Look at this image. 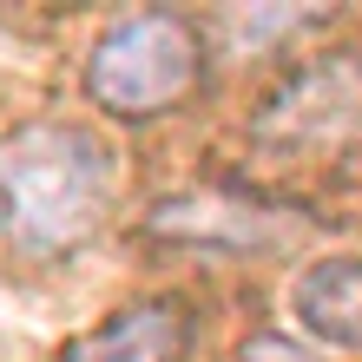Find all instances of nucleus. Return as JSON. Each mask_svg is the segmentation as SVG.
<instances>
[{
	"label": "nucleus",
	"mask_w": 362,
	"mask_h": 362,
	"mask_svg": "<svg viewBox=\"0 0 362 362\" xmlns=\"http://www.w3.org/2000/svg\"><path fill=\"white\" fill-rule=\"evenodd\" d=\"M112 152L79 125H13L0 139V224L27 257L86 244L112 211Z\"/></svg>",
	"instance_id": "obj_1"
},
{
	"label": "nucleus",
	"mask_w": 362,
	"mask_h": 362,
	"mask_svg": "<svg viewBox=\"0 0 362 362\" xmlns=\"http://www.w3.org/2000/svg\"><path fill=\"white\" fill-rule=\"evenodd\" d=\"M204 73V40L178 13H132L112 33H99L86 53V93L112 119H152L198 86Z\"/></svg>",
	"instance_id": "obj_2"
},
{
	"label": "nucleus",
	"mask_w": 362,
	"mask_h": 362,
	"mask_svg": "<svg viewBox=\"0 0 362 362\" xmlns=\"http://www.w3.org/2000/svg\"><path fill=\"white\" fill-rule=\"evenodd\" d=\"M349 132H362V59L356 53L310 59V66L250 119V139H257L264 152H284V158L343 145Z\"/></svg>",
	"instance_id": "obj_3"
},
{
	"label": "nucleus",
	"mask_w": 362,
	"mask_h": 362,
	"mask_svg": "<svg viewBox=\"0 0 362 362\" xmlns=\"http://www.w3.org/2000/svg\"><path fill=\"white\" fill-rule=\"evenodd\" d=\"M185 356V310L178 303H132L112 323L86 329L59 362H178Z\"/></svg>",
	"instance_id": "obj_4"
},
{
	"label": "nucleus",
	"mask_w": 362,
	"mask_h": 362,
	"mask_svg": "<svg viewBox=\"0 0 362 362\" xmlns=\"http://www.w3.org/2000/svg\"><path fill=\"white\" fill-rule=\"evenodd\" d=\"M296 316H303L310 336H323L336 349H356L362 356V257H323L296 276L290 290Z\"/></svg>",
	"instance_id": "obj_5"
},
{
	"label": "nucleus",
	"mask_w": 362,
	"mask_h": 362,
	"mask_svg": "<svg viewBox=\"0 0 362 362\" xmlns=\"http://www.w3.org/2000/svg\"><path fill=\"white\" fill-rule=\"evenodd\" d=\"M152 230L158 238H178V244H257V211L250 204H224V198H165L152 211Z\"/></svg>",
	"instance_id": "obj_6"
},
{
	"label": "nucleus",
	"mask_w": 362,
	"mask_h": 362,
	"mask_svg": "<svg viewBox=\"0 0 362 362\" xmlns=\"http://www.w3.org/2000/svg\"><path fill=\"white\" fill-rule=\"evenodd\" d=\"M238 362H316V356L296 349L290 336H250V343L238 349Z\"/></svg>",
	"instance_id": "obj_7"
}]
</instances>
